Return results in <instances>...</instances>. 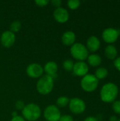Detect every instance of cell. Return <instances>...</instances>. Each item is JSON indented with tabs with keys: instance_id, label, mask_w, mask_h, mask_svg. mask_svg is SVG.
Returning a JSON list of instances; mask_svg holds the SVG:
<instances>
[{
	"instance_id": "52a82bcc",
	"label": "cell",
	"mask_w": 120,
	"mask_h": 121,
	"mask_svg": "<svg viewBox=\"0 0 120 121\" xmlns=\"http://www.w3.org/2000/svg\"><path fill=\"white\" fill-rule=\"evenodd\" d=\"M44 116L48 121H59L61 114L59 108L54 105H50L44 111Z\"/></svg>"
},
{
	"instance_id": "ac0fdd59",
	"label": "cell",
	"mask_w": 120,
	"mask_h": 121,
	"mask_svg": "<svg viewBox=\"0 0 120 121\" xmlns=\"http://www.w3.org/2000/svg\"><path fill=\"white\" fill-rule=\"evenodd\" d=\"M108 74V69L105 67H99L95 71V77L99 80V79H103L107 77Z\"/></svg>"
},
{
	"instance_id": "d4e9b609",
	"label": "cell",
	"mask_w": 120,
	"mask_h": 121,
	"mask_svg": "<svg viewBox=\"0 0 120 121\" xmlns=\"http://www.w3.org/2000/svg\"><path fill=\"white\" fill-rule=\"evenodd\" d=\"M35 3H36L38 6H44L47 5V4L49 3V1H48V0H36V1H35Z\"/></svg>"
},
{
	"instance_id": "ba28073f",
	"label": "cell",
	"mask_w": 120,
	"mask_h": 121,
	"mask_svg": "<svg viewBox=\"0 0 120 121\" xmlns=\"http://www.w3.org/2000/svg\"><path fill=\"white\" fill-rule=\"evenodd\" d=\"M70 111L75 114H81L86 109L85 102L79 98H74L69 100Z\"/></svg>"
},
{
	"instance_id": "3957f363",
	"label": "cell",
	"mask_w": 120,
	"mask_h": 121,
	"mask_svg": "<svg viewBox=\"0 0 120 121\" xmlns=\"http://www.w3.org/2000/svg\"><path fill=\"white\" fill-rule=\"evenodd\" d=\"M22 114L28 121H36L40 116L41 110L37 105L35 104H30L23 107L22 110Z\"/></svg>"
},
{
	"instance_id": "4dcf8cb0",
	"label": "cell",
	"mask_w": 120,
	"mask_h": 121,
	"mask_svg": "<svg viewBox=\"0 0 120 121\" xmlns=\"http://www.w3.org/2000/svg\"><path fill=\"white\" fill-rule=\"evenodd\" d=\"M110 121H118V118L115 116H112L110 117Z\"/></svg>"
},
{
	"instance_id": "ffe728a7",
	"label": "cell",
	"mask_w": 120,
	"mask_h": 121,
	"mask_svg": "<svg viewBox=\"0 0 120 121\" xmlns=\"http://www.w3.org/2000/svg\"><path fill=\"white\" fill-rule=\"evenodd\" d=\"M21 28V23L20 21H13L11 26H10V29H11V32H17Z\"/></svg>"
},
{
	"instance_id": "9c48e42d",
	"label": "cell",
	"mask_w": 120,
	"mask_h": 121,
	"mask_svg": "<svg viewBox=\"0 0 120 121\" xmlns=\"http://www.w3.org/2000/svg\"><path fill=\"white\" fill-rule=\"evenodd\" d=\"M26 72L32 78H38L43 73V68L37 63H32L27 67Z\"/></svg>"
},
{
	"instance_id": "f1b7e54d",
	"label": "cell",
	"mask_w": 120,
	"mask_h": 121,
	"mask_svg": "<svg viewBox=\"0 0 120 121\" xmlns=\"http://www.w3.org/2000/svg\"><path fill=\"white\" fill-rule=\"evenodd\" d=\"M11 121H25V120H24L23 118H22L21 116H15V117H13L12 119L11 120Z\"/></svg>"
},
{
	"instance_id": "7a4b0ae2",
	"label": "cell",
	"mask_w": 120,
	"mask_h": 121,
	"mask_svg": "<svg viewBox=\"0 0 120 121\" xmlns=\"http://www.w3.org/2000/svg\"><path fill=\"white\" fill-rule=\"evenodd\" d=\"M54 86L53 78L49 75L42 77L37 83V90L41 94H47L50 93Z\"/></svg>"
},
{
	"instance_id": "4fadbf2b",
	"label": "cell",
	"mask_w": 120,
	"mask_h": 121,
	"mask_svg": "<svg viewBox=\"0 0 120 121\" xmlns=\"http://www.w3.org/2000/svg\"><path fill=\"white\" fill-rule=\"evenodd\" d=\"M87 49L90 50L92 52H94L97 51L100 46V40L96 36H91L88 40L86 43Z\"/></svg>"
},
{
	"instance_id": "5b68a950",
	"label": "cell",
	"mask_w": 120,
	"mask_h": 121,
	"mask_svg": "<svg viewBox=\"0 0 120 121\" xmlns=\"http://www.w3.org/2000/svg\"><path fill=\"white\" fill-rule=\"evenodd\" d=\"M71 54L75 59L79 60L80 61H83L88 58V50L85 45L81 43H77L71 45Z\"/></svg>"
},
{
	"instance_id": "8fae6325",
	"label": "cell",
	"mask_w": 120,
	"mask_h": 121,
	"mask_svg": "<svg viewBox=\"0 0 120 121\" xmlns=\"http://www.w3.org/2000/svg\"><path fill=\"white\" fill-rule=\"evenodd\" d=\"M72 70L75 75L79 77H84L88 74V66L86 62L83 61H79L74 64Z\"/></svg>"
},
{
	"instance_id": "1f68e13d",
	"label": "cell",
	"mask_w": 120,
	"mask_h": 121,
	"mask_svg": "<svg viewBox=\"0 0 120 121\" xmlns=\"http://www.w3.org/2000/svg\"><path fill=\"white\" fill-rule=\"evenodd\" d=\"M118 121H120V119H118Z\"/></svg>"
},
{
	"instance_id": "d6986e66",
	"label": "cell",
	"mask_w": 120,
	"mask_h": 121,
	"mask_svg": "<svg viewBox=\"0 0 120 121\" xmlns=\"http://www.w3.org/2000/svg\"><path fill=\"white\" fill-rule=\"evenodd\" d=\"M69 103V99L66 96H60L57 100V104L59 107H64Z\"/></svg>"
},
{
	"instance_id": "44dd1931",
	"label": "cell",
	"mask_w": 120,
	"mask_h": 121,
	"mask_svg": "<svg viewBox=\"0 0 120 121\" xmlns=\"http://www.w3.org/2000/svg\"><path fill=\"white\" fill-rule=\"evenodd\" d=\"M74 62L71 60H66L64 62H63V67L66 70V71H71L73 69L74 67Z\"/></svg>"
},
{
	"instance_id": "8992f818",
	"label": "cell",
	"mask_w": 120,
	"mask_h": 121,
	"mask_svg": "<svg viewBox=\"0 0 120 121\" xmlns=\"http://www.w3.org/2000/svg\"><path fill=\"white\" fill-rule=\"evenodd\" d=\"M120 35V30L113 28H108L103 32V39L110 45L117 41Z\"/></svg>"
},
{
	"instance_id": "603a6c76",
	"label": "cell",
	"mask_w": 120,
	"mask_h": 121,
	"mask_svg": "<svg viewBox=\"0 0 120 121\" xmlns=\"http://www.w3.org/2000/svg\"><path fill=\"white\" fill-rule=\"evenodd\" d=\"M112 109L116 113L120 115V101H115L112 104Z\"/></svg>"
},
{
	"instance_id": "2e32d148",
	"label": "cell",
	"mask_w": 120,
	"mask_h": 121,
	"mask_svg": "<svg viewBox=\"0 0 120 121\" xmlns=\"http://www.w3.org/2000/svg\"><path fill=\"white\" fill-rule=\"evenodd\" d=\"M105 55L109 60H115L117 56V50L115 46L108 45L105 48Z\"/></svg>"
},
{
	"instance_id": "30bf717a",
	"label": "cell",
	"mask_w": 120,
	"mask_h": 121,
	"mask_svg": "<svg viewBox=\"0 0 120 121\" xmlns=\"http://www.w3.org/2000/svg\"><path fill=\"white\" fill-rule=\"evenodd\" d=\"M15 35L11 30H6L1 35V43L6 48L12 46L15 42Z\"/></svg>"
},
{
	"instance_id": "7402d4cb",
	"label": "cell",
	"mask_w": 120,
	"mask_h": 121,
	"mask_svg": "<svg viewBox=\"0 0 120 121\" xmlns=\"http://www.w3.org/2000/svg\"><path fill=\"white\" fill-rule=\"evenodd\" d=\"M80 1L79 0H69L67 1L68 6L71 9H76L80 6Z\"/></svg>"
},
{
	"instance_id": "4316f807",
	"label": "cell",
	"mask_w": 120,
	"mask_h": 121,
	"mask_svg": "<svg viewBox=\"0 0 120 121\" xmlns=\"http://www.w3.org/2000/svg\"><path fill=\"white\" fill-rule=\"evenodd\" d=\"M16 107L18 109H23L24 107V104L21 101H18L16 103Z\"/></svg>"
},
{
	"instance_id": "277c9868",
	"label": "cell",
	"mask_w": 120,
	"mask_h": 121,
	"mask_svg": "<svg viewBox=\"0 0 120 121\" xmlns=\"http://www.w3.org/2000/svg\"><path fill=\"white\" fill-rule=\"evenodd\" d=\"M82 89L87 92L94 91L98 86V79L93 74H86L81 81Z\"/></svg>"
},
{
	"instance_id": "5bb4252c",
	"label": "cell",
	"mask_w": 120,
	"mask_h": 121,
	"mask_svg": "<svg viewBox=\"0 0 120 121\" xmlns=\"http://www.w3.org/2000/svg\"><path fill=\"white\" fill-rule=\"evenodd\" d=\"M57 69H58V66L57 63L53 61H50L47 62L44 67V70L47 73V75H49L52 78L56 75Z\"/></svg>"
},
{
	"instance_id": "83f0119b",
	"label": "cell",
	"mask_w": 120,
	"mask_h": 121,
	"mask_svg": "<svg viewBox=\"0 0 120 121\" xmlns=\"http://www.w3.org/2000/svg\"><path fill=\"white\" fill-rule=\"evenodd\" d=\"M52 4L54 6L58 8V7H60V5L62 4V1H60V0H52Z\"/></svg>"
},
{
	"instance_id": "9a60e30c",
	"label": "cell",
	"mask_w": 120,
	"mask_h": 121,
	"mask_svg": "<svg viewBox=\"0 0 120 121\" xmlns=\"http://www.w3.org/2000/svg\"><path fill=\"white\" fill-rule=\"evenodd\" d=\"M76 40V35L72 31H66L62 36V41L65 45H72Z\"/></svg>"
},
{
	"instance_id": "6da1fadb",
	"label": "cell",
	"mask_w": 120,
	"mask_h": 121,
	"mask_svg": "<svg viewBox=\"0 0 120 121\" xmlns=\"http://www.w3.org/2000/svg\"><path fill=\"white\" fill-rule=\"evenodd\" d=\"M119 89L117 86L114 83H107L100 90V98L103 102H114L118 95Z\"/></svg>"
},
{
	"instance_id": "e0dca14e",
	"label": "cell",
	"mask_w": 120,
	"mask_h": 121,
	"mask_svg": "<svg viewBox=\"0 0 120 121\" xmlns=\"http://www.w3.org/2000/svg\"><path fill=\"white\" fill-rule=\"evenodd\" d=\"M88 62L92 67H98L102 62V59L100 55L97 54H92L88 57Z\"/></svg>"
},
{
	"instance_id": "484cf974",
	"label": "cell",
	"mask_w": 120,
	"mask_h": 121,
	"mask_svg": "<svg viewBox=\"0 0 120 121\" xmlns=\"http://www.w3.org/2000/svg\"><path fill=\"white\" fill-rule=\"evenodd\" d=\"M114 65L115 68L120 72V57H117L114 61Z\"/></svg>"
},
{
	"instance_id": "7c38bea8",
	"label": "cell",
	"mask_w": 120,
	"mask_h": 121,
	"mask_svg": "<svg viewBox=\"0 0 120 121\" xmlns=\"http://www.w3.org/2000/svg\"><path fill=\"white\" fill-rule=\"evenodd\" d=\"M54 17L58 22L64 23L68 21L69 14L66 9L62 7H58L54 11Z\"/></svg>"
},
{
	"instance_id": "f546056e",
	"label": "cell",
	"mask_w": 120,
	"mask_h": 121,
	"mask_svg": "<svg viewBox=\"0 0 120 121\" xmlns=\"http://www.w3.org/2000/svg\"><path fill=\"white\" fill-rule=\"evenodd\" d=\"M84 121H98V118H95V117H93V116H89V117H87Z\"/></svg>"
},
{
	"instance_id": "cb8c5ba5",
	"label": "cell",
	"mask_w": 120,
	"mask_h": 121,
	"mask_svg": "<svg viewBox=\"0 0 120 121\" xmlns=\"http://www.w3.org/2000/svg\"><path fill=\"white\" fill-rule=\"evenodd\" d=\"M59 121H74V119L72 116L69 115H65V116H61Z\"/></svg>"
}]
</instances>
